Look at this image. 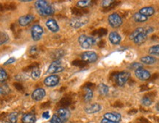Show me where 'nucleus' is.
Instances as JSON below:
<instances>
[{
  "instance_id": "obj_1",
  "label": "nucleus",
  "mask_w": 159,
  "mask_h": 123,
  "mask_svg": "<svg viewBox=\"0 0 159 123\" xmlns=\"http://www.w3.org/2000/svg\"><path fill=\"white\" fill-rule=\"evenodd\" d=\"M35 7L39 15L42 16H51L55 13V10L47 1L38 0L35 2Z\"/></svg>"
},
{
  "instance_id": "obj_2",
  "label": "nucleus",
  "mask_w": 159,
  "mask_h": 123,
  "mask_svg": "<svg viewBox=\"0 0 159 123\" xmlns=\"http://www.w3.org/2000/svg\"><path fill=\"white\" fill-rule=\"evenodd\" d=\"M78 42L82 48L89 49L96 43V39L94 37L87 36L85 35H81L78 38Z\"/></svg>"
},
{
  "instance_id": "obj_3",
  "label": "nucleus",
  "mask_w": 159,
  "mask_h": 123,
  "mask_svg": "<svg viewBox=\"0 0 159 123\" xmlns=\"http://www.w3.org/2000/svg\"><path fill=\"white\" fill-rule=\"evenodd\" d=\"M89 18L87 16H79L71 19L69 21L70 27L75 29H78L86 25L89 22Z\"/></svg>"
},
{
  "instance_id": "obj_4",
  "label": "nucleus",
  "mask_w": 159,
  "mask_h": 123,
  "mask_svg": "<svg viewBox=\"0 0 159 123\" xmlns=\"http://www.w3.org/2000/svg\"><path fill=\"white\" fill-rule=\"evenodd\" d=\"M130 77V73L129 72H119L115 76V81H116L117 86H123L125 83L128 82L129 78Z\"/></svg>"
},
{
  "instance_id": "obj_5",
  "label": "nucleus",
  "mask_w": 159,
  "mask_h": 123,
  "mask_svg": "<svg viewBox=\"0 0 159 123\" xmlns=\"http://www.w3.org/2000/svg\"><path fill=\"white\" fill-rule=\"evenodd\" d=\"M63 70H64V67L62 66L61 60H55L49 66L48 69H47V73L54 74V73L61 72Z\"/></svg>"
},
{
  "instance_id": "obj_6",
  "label": "nucleus",
  "mask_w": 159,
  "mask_h": 123,
  "mask_svg": "<svg viewBox=\"0 0 159 123\" xmlns=\"http://www.w3.org/2000/svg\"><path fill=\"white\" fill-rule=\"evenodd\" d=\"M122 19L118 13H112L108 16V23L114 28L119 27L122 25Z\"/></svg>"
},
{
  "instance_id": "obj_7",
  "label": "nucleus",
  "mask_w": 159,
  "mask_h": 123,
  "mask_svg": "<svg viewBox=\"0 0 159 123\" xmlns=\"http://www.w3.org/2000/svg\"><path fill=\"white\" fill-rule=\"evenodd\" d=\"M43 34V29L41 25H34L31 27V35L33 40L35 41H39Z\"/></svg>"
},
{
  "instance_id": "obj_8",
  "label": "nucleus",
  "mask_w": 159,
  "mask_h": 123,
  "mask_svg": "<svg viewBox=\"0 0 159 123\" xmlns=\"http://www.w3.org/2000/svg\"><path fill=\"white\" fill-rule=\"evenodd\" d=\"M81 58L85 63H94L98 59V55L95 52L86 51L81 55Z\"/></svg>"
},
{
  "instance_id": "obj_9",
  "label": "nucleus",
  "mask_w": 159,
  "mask_h": 123,
  "mask_svg": "<svg viewBox=\"0 0 159 123\" xmlns=\"http://www.w3.org/2000/svg\"><path fill=\"white\" fill-rule=\"evenodd\" d=\"M60 82V77L57 75H51L46 77L44 80V84L47 87H54L57 86Z\"/></svg>"
},
{
  "instance_id": "obj_10",
  "label": "nucleus",
  "mask_w": 159,
  "mask_h": 123,
  "mask_svg": "<svg viewBox=\"0 0 159 123\" xmlns=\"http://www.w3.org/2000/svg\"><path fill=\"white\" fill-rule=\"evenodd\" d=\"M56 114L57 115V116L62 120V122L63 123L66 122L67 121L69 120L71 116V113L67 108H59L58 110L57 111Z\"/></svg>"
},
{
  "instance_id": "obj_11",
  "label": "nucleus",
  "mask_w": 159,
  "mask_h": 123,
  "mask_svg": "<svg viewBox=\"0 0 159 123\" xmlns=\"http://www.w3.org/2000/svg\"><path fill=\"white\" fill-rule=\"evenodd\" d=\"M135 75L140 80H148L151 77L150 72L143 68L135 71Z\"/></svg>"
},
{
  "instance_id": "obj_12",
  "label": "nucleus",
  "mask_w": 159,
  "mask_h": 123,
  "mask_svg": "<svg viewBox=\"0 0 159 123\" xmlns=\"http://www.w3.org/2000/svg\"><path fill=\"white\" fill-rule=\"evenodd\" d=\"M104 118L111 122L119 123L122 119V116L120 114L116 112H108L104 114Z\"/></svg>"
},
{
  "instance_id": "obj_13",
  "label": "nucleus",
  "mask_w": 159,
  "mask_h": 123,
  "mask_svg": "<svg viewBox=\"0 0 159 123\" xmlns=\"http://www.w3.org/2000/svg\"><path fill=\"white\" fill-rule=\"evenodd\" d=\"M46 96V91L42 88L36 89L35 90L33 91V94H32V98L35 101H40L43 100Z\"/></svg>"
},
{
  "instance_id": "obj_14",
  "label": "nucleus",
  "mask_w": 159,
  "mask_h": 123,
  "mask_svg": "<svg viewBox=\"0 0 159 123\" xmlns=\"http://www.w3.org/2000/svg\"><path fill=\"white\" fill-rule=\"evenodd\" d=\"M35 19V16L32 14H27L22 16L19 19V24L22 27H26L30 25Z\"/></svg>"
},
{
  "instance_id": "obj_15",
  "label": "nucleus",
  "mask_w": 159,
  "mask_h": 123,
  "mask_svg": "<svg viewBox=\"0 0 159 123\" xmlns=\"http://www.w3.org/2000/svg\"><path fill=\"white\" fill-rule=\"evenodd\" d=\"M102 110V106L101 105L98 103H94V104L89 105L85 108V112L89 114H95V113H98Z\"/></svg>"
},
{
  "instance_id": "obj_16",
  "label": "nucleus",
  "mask_w": 159,
  "mask_h": 123,
  "mask_svg": "<svg viewBox=\"0 0 159 123\" xmlns=\"http://www.w3.org/2000/svg\"><path fill=\"white\" fill-rule=\"evenodd\" d=\"M46 26L52 33H57L59 31V26L54 19H49L46 22Z\"/></svg>"
},
{
  "instance_id": "obj_17",
  "label": "nucleus",
  "mask_w": 159,
  "mask_h": 123,
  "mask_svg": "<svg viewBox=\"0 0 159 123\" xmlns=\"http://www.w3.org/2000/svg\"><path fill=\"white\" fill-rule=\"evenodd\" d=\"M108 39L110 42L114 45H118L122 41V37L116 31H113L109 34Z\"/></svg>"
},
{
  "instance_id": "obj_18",
  "label": "nucleus",
  "mask_w": 159,
  "mask_h": 123,
  "mask_svg": "<svg viewBox=\"0 0 159 123\" xmlns=\"http://www.w3.org/2000/svg\"><path fill=\"white\" fill-rule=\"evenodd\" d=\"M155 11L154 7H151V6H148V7H144L142 8H141L139 10V13H140L141 14L144 15V16L146 17H150L152 16L155 14Z\"/></svg>"
},
{
  "instance_id": "obj_19",
  "label": "nucleus",
  "mask_w": 159,
  "mask_h": 123,
  "mask_svg": "<svg viewBox=\"0 0 159 123\" xmlns=\"http://www.w3.org/2000/svg\"><path fill=\"white\" fill-rule=\"evenodd\" d=\"M147 39H148V34L144 31L143 33L137 35L133 41L136 45H142L147 41Z\"/></svg>"
},
{
  "instance_id": "obj_20",
  "label": "nucleus",
  "mask_w": 159,
  "mask_h": 123,
  "mask_svg": "<svg viewBox=\"0 0 159 123\" xmlns=\"http://www.w3.org/2000/svg\"><path fill=\"white\" fill-rule=\"evenodd\" d=\"M36 122V116L33 114H25L22 116L23 123H35Z\"/></svg>"
},
{
  "instance_id": "obj_21",
  "label": "nucleus",
  "mask_w": 159,
  "mask_h": 123,
  "mask_svg": "<svg viewBox=\"0 0 159 123\" xmlns=\"http://www.w3.org/2000/svg\"><path fill=\"white\" fill-rule=\"evenodd\" d=\"M140 61H142V63H144V64H147V65L154 64V63H156L157 61L156 57L154 56H150V55L141 57Z\"/></svg>"
},
{
  "instance_id": "obj_22",
  "label": "nucleus",
  "mask_w": 159,
  "mask_h": 123,
  "mask_svg": "<svg viewBox=\"0 0 159 123\" xmlns=\"http://www.w3.org/2000/svg\"><path fill=\"white\" fill-rule=\"evenodd\" d=\"M71 13L77 16V17L79 16H83V15L85 14V13H88V11H87L85 8H77V7H73L71 9Z\"/></svg>"
},
{
  "instance_id": "obj_23",
  "label": "nucleus",
  "mask_w": 159,
  "mask_h": 123,
  "mask_svg": "<svg viewBox=\"0 0 159 123\" xmlns=\"http://www.w3.org/2000/svg\"><path fill=\"white\" fill-rule=\"evenodd\" d=\"M134 19L136 22H139V23H143L145 22L148 20V18L144 16V15L141 14L140 13H136L134 15Z\"/></svg>"
},
{
  "instance_id": "obj_24",
  "label": "nucleus",
  "mask_w": 159,
  "mask_h": 123,
  "mask_svg": "<svg viewBox=\"0 0 159 123\" xmlns=\"http://www.w3.org/2000/svg\"><path fill=\"white\" fill-rule=\"evenodd\" d=\"M98 92L99 94L102 96H105L108 94L109 92V88L107 85L105 83H100L98 86Z\"/></svg>"
},
{
  "instance_id": "obj_25",
  "label": "nucleus",
  "mask_w": 159,
  "mask_h": 123,
  "mask_svg": "<svg viewBox=\"0 0 159 123\" xmlns=\"http://www.w3.org/2000/svg\"><path fill=\"white\" fill-rule=\"evenodd\" d=\"M93 91L91 90V88H85V96H84V100L85 102H90L93 98Z\"/></svg>"
},
{
  "instance_id": "obj_26",
  "label": "nucleus",
  "mask_w": 159,
  "mask_h": 123,
  "mask_svg": "<svg viewBox=\"0 0 159 123\" xmlns=\"http://www.w3.org/2000/svg\"><path fill=\"white\" fill-rule=\"evenodd\" d=\"M117 2L115 1H111V0H105V1H103L102 3V7L104 8H112V7H114L115 6L117 5Z\"/></svg>"
},
{
  "instance_id": "obj_27",
  "label": "nucleus",
  "mask_w": 159,
  "mask_h": 123,
  "mask_svg": "<svg viewBox=\"0 0 159 123\" xmlns=\"http://www.w3.org/2000/svg\"><path fill=\"white\" fill-rule=\"evenodd\" d=\"M7 121L8 123H17L18 114L16 112H12L7 116Z\"/></svg>"
},
{
  "instance_id": "obj_28",
  "label": "nucleus",
  "mask_w": 159,
  "mask_h": 123,
  "mask_svg": "<svg viewBox=\"0 0 159 123\" xmlns=\"http://www.w3.org/2000/svg\"><path fill=\"white\" fill-rule=\"evenodd\" d=\"M92 4V1L90 0H81V1H78L77 3V6L80 8H85L88 7Z\"/></svg>"
},
{
  "instance_id": "obj_29",
  "label": "nucleus",
  "mask_w": 159,
  "mask_h": 123,
  "mask_svg": "<svg viewBox=\"0 0 159 123\" xmlns=\"http://www.w3.org/2000/svg\"><path fill=\"white\" fill-rule=\"evenodd\" d=\"M40 77H41V70L38 68V66L32 69L31 77L33 78V80H37L38 79H39Z\"/></svg>"
},
{
  "instance_id": "obj_30",
  "label": "nucleus",
  "mask_w": 159,
  "mask_h": 123,
  "mask_svg": "<svg viewBox=\"0 0 159 123\" xmlns=\"http://www.w3.org/2000/svg\"><path fill=\"white\" fill-rule=\"evenodd\" d=\"M9 40V35L5 32L0 31V46L7 43Z\"/></svg>"
},
{
  "instance_id": "obj_31",
  "label": "nucleus",
  "mask_w": 159,
  "mask_h": 123,
  "mask_svg": "<svg viewBox=\"0 0 159 123\" xmlns=\"http://www.w3.org/2000/svg\"><path fill=\"white\" fill-rule=\"evenodd\" d=\"M149 54L159 57V44L154 45L149 49Z\"/></svg>"
},
{
  "instance_id": "obj_32",
  "label": "nucleus",
  "mask_w": 159,
  "mask_h": 123,
  "mask_svg": "<svg viewBox=\"0 0 159 123\" xmlns=\"http://www.w3.org/2000/svg\"><path fill=\"white\" fill-rule=\"evenodd\" d=\"M152 102H153V100L149 96H144L142 99V104L146 107L150 106L152 104Z\"/></svg>"
},
{
  "instance_id": "obj_33",
  "label": "nucleus",
  "mask_w": 159,
  "mask_h": 123,
  "mask_svg": "<svg viewBox=\"0 0 159 123\" xmlns=\"http://www.w3.org/2000/svg\"><path fill=\"white\" fill-rule=\"evenodd\" d=\"M107 32H108V30H107L106 29L99 28L98 30H97L94 31V33H92V35H97V36L98 37H102L107 34Z\"/></svg>"
},
{
  "instance_id": "obj_34",
  "label": "nucleus",
  "mask_w": 159,
  "mask_h": 123,
  "mask_svg": "<svg viewBox=\"0 0 159 123\" xmlns=\"http://www.w3.org/2000/svg\"><path fill=\"white\" fill-rule=\"evenodd\" d=\"M144 31V28H143V27H139V28H137L132 33H131L130 35V39L131 40H134V39L136 38L137 35L140 34V33H143V32Z\"/></svg>"
},
{
  "instance_id": "obj_35",
  "label": "nucleus",
  "mask_w": 159,
  "mask_h": 123,
  "mask_svg": "<svg viewBox=\"0 0 159 123\" xmlns=\"http://www.w3.org/2000/svg\"><path fill=\"white\" fill-rule=\"evenodd\" d=\"M7 79V73L3 68H0V83L5 82Z\"/></svg>"
},
{
  "instance_id": "obj_36",
  "label": "nucleus",
  "mask_w": 159,
  "mask_h": 123,
  "mask_svg": "<svg viewBox=\"0 0 159 123\" xmlns=\"http://www.w3.org/2000/svg\"><path fill=\"white\" fill-rule=\"evenodd\" d=\"M60 104L62 106V108H66L67 106H69L71 104V99L69 98H64L60 101Z\"/></svg>"
},
{
  "instance_id": "obj_37",
  "label": "nucleus",
  "mask_w": 159,
  "mask_h": 123,
  "mask_svg": "<svg viewBox=\"0 0 159 123\" xmlns=\"http://www.w3.org/2000/svg\"><path fill=\"white\" fill-rule=\"evenodd\" d=\"M72 65H74L75 66L80 67V68H83V67L87 65V63H85V61H79V60H76L72 62Z\"/></svg>"
},
{
  "instance_id": "obj_38",
  "label": "nucleus",
  "mask_w": 159,
  "mask_h": 123,
  "mask_svg": "<svg viewBox=\"0 0 159 123\" xmlns=\"http://www.w3.org/2000/svg\"><path fill=\"white\" fill-rule=\"evenodd\" d=\"M143 68V65L142 63H133L132 64H130V69H134V70H137V69H142Z\"/></svg>"
},
{
  "instance_id": "obj_39",
  "label": "nucleus",
  "mask_w": 159,
  "mask_h": 123,
  "mask_svg": "<svg viewBox=\"0 0 159 123\" xmlns=\"http://www.w3.org/2000/svg\"><path fill=\"white\" fill-rule=\"evenodd\" d=\"M50 122L51 123H63L62 122V120L57 116V115L56 114H55L52 116Z\"/></svg>"
},
{
  "instance_id": "obj_40",
  "label": "nucleus",
  "mask_w": 159,
  "mask_h": 123,
  "mask_svg": "<svg viewBox=\"0 0 159 123\" xmlns=\"http://www.w3.org/2000/svg\"><path fill=\"white\" fill-rule=\"evenodd\" d=\"M16 61V58L15 57H11V58H9L8 60H7V61H6V62L4 63V64L5 65H8V64H11V63H14Z\"/></svg>"
},
{
  "instance_id": "obj_41",
  "label": "nucleus",
  "mask_w": 159,
  "mask_h": 123,
  "mask_svg": "<svg viewBox=\"0 0 159 123\" xmlns=\"http://www.w3.org/2000/svg\"><path fill=\"white\" fill-rule=\"evenodd\" d=\"M144 32L148 35V34H150V33H152V32H154V28L152 27H148V28H146V29L144 28Z\"/></svg>"
},
{
  "instance_id": "obj_42",
  "label": "nucleus",
  "mask_w": 159,
  "mask_h": 123,
  "mask_svg": "<svg viewBox=\"0 0 159 123\" xmlns=\"http://www.w3.org/2000/svg\"><path fill=\"white\" fill-rule=\"evenodd\" d=\"M42 117L43 119H46V120H48L50 117V114H49V112H45L43 113L42 114Z\"/></svg>"
},
{
  "instance_id": "obj_43",
  "label": "nucleus",
  "mask_w": 159,
  "mask_h": 123,
  "mask_svg": "<svg viewBox=\"0 0 159 123\" xmlns=\"http://www.w3.org/2000/svg\"><path fill=\"white\" fill-rule=\"evenodd\" d=\"M14 86L16 87V89H18L19 91H22L24 89L22 85L19 84V83H14Z\"/></svg>"
},
{
  "instance_id": "obj_44",
  "label": "nucleus",
  "mask_w": 159,
  "mask_h": 123,
  "mask_svg": "<svg viewBox=\"0 0 159 123\" xmlns=\"http://www.w3.org/2000/svg\"><path fill=\"white\" fill-rule=\"evenodd\" d=\"M6 93V91H5V88H4V87H2L0 86V95L2 94H4Z\"/></svg>"
},
{
  "instance_id": "obj_45",
  "label": "nucleus",
  "mask_w": 159,
  "mask_h": 123,
  "mask_svg": "<svg viewBox=\"0 0 159 123\" xmlns=\"http://www.w3.org/2000/svg\"><path fill=\"white\" fill-rule=\"evenodd\" d=\"M100 123H116V122H111V121H109L108 120H106V119L103 118L102 120H101V122Z\"/></svg>"
},
{
  "instance_id": "obj_46",
  "label": "nucleus",
  "mask_w": 159,
  "mask_h": 123,
  "mask_svg": "<svg viewBox=\"0 0 159 123\" xmlns=\"http://www.w3.org/2000/svg\"><path fill=\"white\" fill-rule=\"evenodd\" d=\"M114 106H116V107H119V108H122V107L123 106V105H122V103H121L120 102H116V104L114 105Z\"/></svg>"
},
{
  "instance_id": "obj_47",
  "label": "nucleus",
  "mask_w": 159,
  "mask_h": 123,
  "mask_svg": "<svg viewBox=\"0 0 159 123\" xmlns=\"http://www.w3.org/2000/svg\"><path fill=\"white\" fill-rule=\"evenodd\" d=\"M136 112H137L136 110H135V109H133V110H131L130 112H129V114H131V115H133V114H134L135 113H136Z\"/></svg>"
},
{
  "instance_id": "obj_48",
  "label": "nucleus",
  "mask_w": 159,
  "mask_h": 123,
  "mask_svg": "<svg viewBox=\"0 0 159 123\" xmlns=\"http://www.w3.org/2000/svg\"><path fill=\"white\" fill-rule=\"evenodd\" d=\"M156 109L157 111H158V112H159V102H158L156 103Z\"/></svg>"
},
{
  "instance_id": "obj_49",
  "label": "nucleus",
  "mask_w": 159,
  "mask_h": 123,
  "mask_svg": "<svg viewBox=\"0 0 159 123\" xmlns=\"http://www.w3.org/2000/svg\"><path fill=\"white\" fill-rule=\"evenodd\" d=\"M21 2H31V0H29V1H24V0H23V1H21Z\"/></svg>"
}]
</instances>
